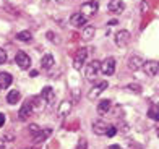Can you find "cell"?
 Segmentation results:
<instances>
[{"label":"cell","instance_id":"6da1fadb","mask_svg":"<svg viewBox=\"0 0 159 149\" xmlns=\"http://www.w3.org/2000/svg\"><path fill=\"white\" fill-rule=\"evenodd\" d=\"M99 73H101V62L93 60L89 65L86 67V80H88V81H94Z\"/></svg>","mask_w":159,"mask_h":149},{"label":"cell","instance_id":"7a4b0ae2","mask_svg":"<svg viewBox=\"0 0 159 149\" xmlns=\"http://www.w3.org/2000/svg\"><path fill=\"white\" fill-rule=\"evenodd\" d=\"M34 99H30V101H26L23 105H21V109H20V112H18V118L20 120H28L30 118V115L33 113V109H34Z\"/></svg>","mask_w":159,"mask_h":149},{"label":"cell","instance_id":"3957f363","mask_svg":"<svg viewBox=\"0 0 159 149\" xmlns=\"http://www.w3.org/2000/svg\"><path fill=\"white\" fill-rule=\"evenodd\" d=\"M101 73L106 76H111L115 73V59L114 57H107V59L101 63Z\"/></svg>","mask_w":159,"mask_h":149},{"label":"cell","instance_id":"277c9868","mask_svg":"<svg viewBox=\"0 0 159 149\" xmlns=\"http://www.w3.org/2000/svg\"><path fill=\"white\" fill-rule=\"evenodd\" d=\"M98 8H99V5H98V2H94V0L86 2V3L81 5V15L86 16V18H89V16H93V15H96Z\"/></svg>","mask_w":159,"mask_h":149},{"label":"cell","instance_id":"5b68a950","mask_svg":"<svg viewBox=\"0 0 159 149\" xmlns=\"http://www.w3.org/2000/svg\"><path fill=\"white\" fill-rule=\"evenodd\" d=\"M130 39H132V36H130V33L127 29H120L115 33V44H117L119 47H125L128 46Z\"/></svg>","mask_w":159,"mask_h":149},{"label":"cell","instance_id":"8992f818","mask_svg":"<svg viewBox=\"0 0 159 149\" xmlns=\"http://www.w3.org/2000/svg\"><path fill=\"white\" fill-rule=\"evenodd\" d=\"M15 62H16V65L21 70H28L31 67V59H30V55H28L26 52H18L15 55Z\"/></svg>","mask_w":159,"mask_h":149},{"label":"cell","instance_id":"52a82bcc","mask_svg":"<svg viewBox=\"0 0 159 149\" xmlns=\"http://www.w3.org/2000/svg\"><path fill=\"white\" fill-rule=\"evenodd\" d=\"M86 57H88V50H86L84 47L80 49V50L76 52V55H75V59H73V68L75 70H81V67L86 62Z\"/></svg>","mask_w":159,"mask_h":149},{"label":"cell","instance_id":"ba28073f","mask_svg":"<svg viewBox=\"0 0 159 149\" xmlns=\"http://www.w3.org/2000/svg\"><path fill=\"white\" fill-rule=\"evenodd\" d=\"M143 70H144V73H146L148 76H156V75L159 73V62H156V60L144 62Z\"/></svg>","mask_w":159,"mask_h":149},{"label":"cell","instance_id":"9c48e42d","mask_svg":"<svg viewBox=\"0 0 159 149\" xmlns=\"http://www.w3.org/2000/svg\"><path fill=\"white\" fill-rule=\"evenodd\" d=\"M41 99L44 101L47 105H52L54 101H55V93H54V89L50 88V86H46L44 89H42V93H41Z\"/></svg>","mask_w":159,"mask_h":149},{"label":"cell","instance_id":"30bf717a","mask_svg":"<svg viewBox=\"0 0 159 149\" xmlns=\"http://www.w3.org/2000/svg\"><path fill=\"white\" fill-rule=\"evenodd\" d=\"M128 68L130 70H133V72H136V70H140V68H143V65H144V60L141 59L140 55H132L128 59Z\"/></svg>","mask_w":159,"mask_h":149},{"label":"cell","instance_id":"8fae6325","mask_svg":"<svg viewBox=\"0 0 159 149\" xmlns=\"http://www.w3.org/2000/svg\"><path fill=\"white\" fill-rule=\"evenodd\" d=\"M107 8H109L111 13H115V15H119L125 10V3L124 0H111L109 5H107Z\"/></svg>","mask_w":159,"mask_h":149},{"label":"cell","instance_id":"7c38bea8","mask_svg":"<svg viewBox=\"0 0 159 149\" xmlns=\"http://www.w3.org/2000/svg\"><path fill=\"white\" fill-rule=\"evenodd\" d=\"M86 21H88V18L83 16L81 13H73V15L70 16V23L71 26H75V28H81L86 24Z\"/></svg>","mask_w":159,"mask_h":149},{"label":"cell","instance_id":"4fadbf2b","mask_svg":"<svg viewBox=\"0 0 159 149\" xmlns=\"http://www.w3.org/2000/svg\"><path fill=\"white\" fill-rule=\"evenodd\" d=\"M107 86H109V83H107V81H101L98 86H94V88H93L89 93H88V99H96V97H98L101 93H102V91H104Z\"/></svg>","mask_w":159,"mask_h":149},{"label":"cell","instance_id":"5bb4252c","mask_svg":"<svg viewBox=\"0 0 159 149\" xmlns=\"http://www.w3.org/2000/svg\"><path fill=\"white\" fill-rule=\"evenodd\" d=\"M107 128H109V125H107L104 120H98V122L93 123V131H94L96 134H99V136H102V134H106Z\"/></svg>","mask_w":159,"mask_h":149},{"label":"cell","instance_id":"9a60e30c","mask_svg":"<svg viewBox=\"0 0 159 149\" xmlns=\"http://www.w3.org/2000/svg\"><path fill=\"white\" fill-rule=\"evenodd\" d=\"M54 63H55L54 55L52 54H46L44 57H42V60H41V67L44 68V70H50V68L54 67Z\"/></svg>","mask_w":159,"mask_h":149},{"label":"cell","instance_id":"2e32d148","mask_svg":"<svg viewBox=\"0 0 159 149\" xmlns=\"http://www.w3.org/2000/svg\"><path fill=\"white\" fill-rule=\"evenodd\" d=\"M11 81H13V78H11V75L10 73H0V89H7L11 84Z\"/></svg>","mask_w":159,"mask_h":149},{"label":"cell","instance_id":"e0dca14e","mask_svg":"<svg viewBox=\"0 0 159 149\" xmlns=\"http://www.w3.org/2000/svg\"><path fill=\"white\" fill-rule=\"evenodd\" d=\"M111 105H112V102L109 101V99L101 101L99 105H98V113H99V115H104V113H107V112L111 110Z\"/></svg>","mask_w":159,"mask_h":149},{"label":"cell","instance_id":"ac0fdd59","mask_svg":"<svg viewBox=\"0 0 159 149\" xmlns=\"http://www.w3.org/2000/svg\"><path fill=\"white\" fill-rule=\"evenodd\" d=\"M20 99H21L20 91L13 89V91H10V93H8V96H7V102H8L10 105H15L16 102H20Z\"/></svg>","mask_w":159,"mask_h":149},{"label":"cell","instance_id":"d6986e66","mask_svg":"<svg viewBox=\"0 0 159 149\" xmlns=\"http://www.w3.org/2000/svg\"><path fill=\"white\" fill-rule=\"evenodd\" d=\"M94 33H96L94 26H84L83 28V33H81L83 41H91L93 37H94Z\"/></svg>","mask_w":159,"mask_h":149},{"label":"cell","instance_id":"ffe728a7","mask_svg":"<svg viewBox=\"0 0 159 149\" xmlns=\"http://www.w3.org/2000/svg\"><path fill=\"white\" fill-rule=\"evenodd\" d=\"M50 133H52V130H42L39 131L38 134H36V138H34V143H41V141H46L49 136H50Z\"/></svg>","mask_w":159,"mask_h":149},{"label":"cell","instance_id":"44dd1931","mask_svg":"<svg viewBox=\"0 0 159 149\" xmlns=\"http://www.w3.org/2000/svg\"><path fill=\"white\" fill-rule=\"evenodd\" d=\"M16 39L21 41V42H30V41L33 39V34H31L30 31H21V33L16 34Z\"/></svg>","mask_w":159,"mask_h":149},{"label":"cell","instance_id":"7402d4cb","mask_svg":"<svg viewBox=\"0 0 159 149\" xmlns=\"http://www.w3.org/2000/svg\"><path fill=\"white\" fill-rule=\"evenodd\" d=\"M70 109H71V102H70V101H65V102H62V104H60L59 113L63 117V115H67V113L70 112Z\"/></svg>","mask_w":159,"mask_h":149},{"label":"cell","instance_id":"603a6c76","mask_svg":"<svg viewBox=\"0 0 159 149\" xmlns=\"http://www.w3.org/2000/svg\"><path fill=\"white\" fill-rule=\"evenodd\" d=\"M148 115H149V118H153V120H156V122H159V105H153V107L149 109Z\"/></svg>","mask_w":159,"mask_h":149},{"label":"cell","instance_id":"cb8c5ba5","mask_svg":"<svg viewBox=\"0 0 159 149\" xmlns=\"http://www.w3.org/2000/svg\"><path fill=\"white\" fill-rule=\"evenodd\" d=\"M127 89H128V91H132V93H136V94H140V93H141V86H140V84H136V83L128 84Z\"/></svg>","mask_w":159,"mask_h":149},{"label":"cell","instance_id":"d4e9b609","mask_svg":"<svg viewBox=\"0 0 159 149\" xmlns=\"http://www.w3.org/2000/svg\"><path fill=\"white\" fill-rule=\"evenodd\" d=\"M115 133H117V128H115L114 125H109V128H107V131H106V136L107 138H114Z\"/></svg>","mask_w":159,"mask_h":149},{"label":"cell","instance_id":"484cf974","mask_svg":"<svg viewBox=\"0 0 159 149\" xmlns=\"http://www.w3.org/2000/svg\"><path fill=\"white\" fill-rule=\"evenodd\" d=\"M78 149H88V141H86L84 138H81L78 141Z\"/></svg>","mask_w":159,"mask_h":149},{"label":"cell","instance_id":"4316f807","mask_svg":"<svg viewBox=\"0 0 159 149\" xmlns=\"http://www.w3.org/2000/svg\"><path fill=\"white\" fill-rule=\"evenodd\" d=\"M5 62H7V52L3 49H0V65H3Z\"/></svg>","mask_w":159,"mask_h":149},{"label":"cell","instance_id":"83f0119b","mask_svg":"<svg viewBox=\"0 0 159 149\" xmlns=\"http://www.w3.org/2000/svg\"><path fill=\"white\" fill-rule=\"evenodd\" d=\"M47 39H49V41H52V42H60L59 37L54 36V33H52V31H49V33H47Z\"/></svg>","mask_w":159,"mask_h":149},{"label":"cell","instance_id":"f1b7e54d","mask_svg":"<svg viewBox=\"0 0 159 149\" xmlns=\"http://www.w3.org/2000/svg\"><path fill=\"white\" fill-rule=\"evenodd\" d=\"M148 10H149V3L143 0V2H141V11H143V13H146Z\"/></svg>","mask_w":159,"mask_h":149},{"label":"cell","instance_id":"f546056e","mask_svg":"<svg viewBox=\"0 0 159 149\" xmlns=\"http://www.w3.org/2000/svg\"><path fill=\"white\" fill-rule=\"evenodd\" d=\"M3 123H5V115L0 113V126H3Z\"/></svg>","mask_w":159,"mask_h":149},{"label":"cell","instance_id":"4dcf8cb0","mask_svg":"<svg viewBox=\"0 0 159 149\" xmlns=\"http://www.w3.org/2000/svg\"><path fill=\"white\" fill-rule=\"evenodd\" d=\"M109 149H122V146L120 144H112V146H109Z\"/></svg>","mask_w":159,"mask_h":149},{"label":"cell","instance_id":"1f68e13d","mask_svg":"<svg viewBox=\"0 0 159 149\" xmlns=\"http://www.w3.org/2000/svg\"><path fill=\"white\" fill-rule=\"evenodd\" d=\"M0 149H5V141L0 139Z\"/></svg>","mask_w":159,"mask_h":149},{"label":"cell","instance_id":"d6a6232c","mask_svg":"<svg viewBox=\"0 0 159 149\" xmlns=\"http://www.w3.org/2000/svg\"><path fill=\"white\" fill-rule=\"evenodd\" d=\"M156 133H157V138H159V126H157V131Z\"/></svg>","mask_w":159,"mask_h":149},{"label":"cell","instance_id":"836d02e7","mask_svg":"<svg viewBox=\"0 0 159 149\" xmlns=\"http://www.w3.org/2000/svg\"><path fill=\"white\" fill-rule=\"evenodd\" d=\"M57 2H63V0H57Z\"/></svg>","mask_w":159,"mask_h":149},{"label":"cell","instance_id":"e575fe53","mask_svg":"<svg viewBox=\"0 0 159 149\" xmlns=\"http://www.w3.org/2000/svg\"><path fill=\"white\" fill-rule=\"evenodd\" d=\"M88 2H91V0H88Z\"/></svg>","mask_w":159,"mask_h":149},{"label":"cell","instance_id":"d590c367","mask_svg":"<svg viewBox=\"0 0 159 149\" xmlns=\"http://www.w3.org/2000/svg\"><path fill=\"white\" fill-rule=\"evenodd\" d=\"M31 149H34V147H31Z\"/></svg>","mask_w":159,"mask_h":149}]
</instances>
